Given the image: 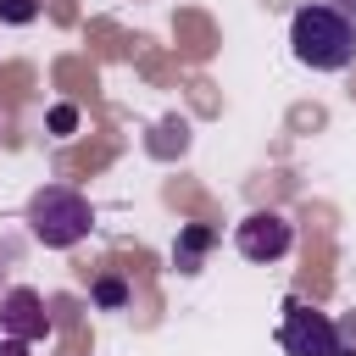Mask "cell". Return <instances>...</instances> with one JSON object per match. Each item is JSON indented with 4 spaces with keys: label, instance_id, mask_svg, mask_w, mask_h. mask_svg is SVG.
I'll use <instances>...</instances> for the list:
<instances>
[{
    "label": "cell",
    "instance_id": "30bf717a",
    "mask_svg": "<svg viewBox=\"0 0 356 356\" xmlns=\"http://www.w3.org/2000/svg\"><path fill=\"white\" fill-rule=\"evenodd\" d=\"M0 356H33V345H22V339H0Z\"/></svg>",
    "mask_w": 356,
    "mask_h": 356
},
{
    "label": "cell",
    "instance_id": "ba28073f",
    "mask_svg": "<svg viewBox=\"0 0 356 356\" xmlns=\"http://www.w3.org/2000/svg\"><path fill=\"white\" fill-rule=\"evenodd\" d=\"M33 17H39V0H0V22H17V28H22V22H33Z\"/></svg>",
    "mask_w": 356,
    "mask_h": 356
},
{
    "label": "cell",
    "instance_id": "9c48e42d",
    "mask_svg": "<svg viewBox=\"0 0 356 356\" xmlns=\"http://www.w3.org/2000/svg\"><path fill=\"white\" fill-rule=\"evenodd\" d=\"M78 128V106H50V134H72Z\"/></svg>",
    "mask_w": 356,
    "mask_h": 356
},
{
    "label": "cell",
    "instance_id": "277c9868",
    "mask_svg": "<svg viewBox=\"0 0 356 356\" xmlns=\"http://www.w3.org/2000/svg\"><path fill=\"white\" fill-rule=\"evenodd\" d=\"M234 245H239L245 261H284L289 245H295V222L284 211H250V217H239Z\"/></svg>",
    "mask_w": 356,
    "mask_h": 356
},
{
    "label": "cell",
    "instance_id": "8992f818",
    "mask_svg": "<svg viewBox=\"0 0 356 356\" xmlns=\"http://www.w3.org/2000/svg\"><path fill=\"white\" fill-rule=\"evenodd\" d=\"M211 245V228H184L178 234V245H172V261H178V273H200V250Z\"/></svg>",
    "mask_w": 356,
    "mask_h": 356
},
{
    "label": "cell",
    "instance_id": "5b68a950",
    "mask_svg": "<svg viewBox=\"0 0 356 356\" xmlns=\"http://www.w3.org/2000/svg\"><path fill=\"white\" fill-rule=\"evenodd\" d=\"M0 328H6V339H22V345H39V339L50 334V312H44V300H39V289H28V284H17V289H6V295H0Z\"/></svg>",
    "mask_w": 356,
    "mask_h": 356
},
{
    "label": "cell",
    "instance_id": "3957f363",
    "mask_svg": "<svg viewBox=\"0 0 356 356\" xmlns=\"http://www.w3.org/2000/svg\"><path fill=\"white\" fill-rule=\"evenodd\" d=\"M278 345H284V356H345V339H339L334 317L317 312V306H306V300H295V295L284 300Z\"/></svg>",
    "mask_w": 356,
    "mask_h": 356
},
{
    "label": "cell",
    "instance_id": "52a82bcc",
    "mask_svg": "<svg viewBox=\"0 0 356 356\" xmlns=\"http://www.w3.org/2000/svg\"><path fill=\"white\" fill-rule=\"evenodd\" d=\"M95 306H100V312H122V306H128V284H122L117 273H100V278H95Z\"/></svg>",
    "mask_w": 356,
    "mask_h": 356
},
{
    "label": "cell",
    "instance_id": "7a4b0ae2",
    "mask_svg": "<svg viewBox=\"0 0 356 356\" xmlns=\"http://www.w3.org/2000/svg\"><path fill=\"white\" fill-rule=\"evenodd\" d=\"M89 222H95L89 200H83L78 189H67V184H44V189H33V200H28V234H33L44 250L78 245V239L89 234Z\"/></svg>",
    "mask_w": 356,
    "mask_h": 356
},
{
    "label": "cell",
    "instance_id": "8fae6325",
    "mask_svg": "<svg viewBox=\"0 0 356 356\" xmlns=\"http://www.w3.org/2000/svg\"><path fill=\"white\" fill-rule=\"evenodd\" d=\"M334 11H339V17H350V22H356V0H334Z\"/></svg>",
    "mask_w": 356,
    "mask_h": 356
},
{
    "label": "cell",
    "instance_id": "6da1fadb",
    "mask_svg": "<svg viewBox=\"0 0 356 356\" xmlns=\"http://www.w3.org/2000/svg\"><path fill=\"white\" fill-rule=\"evenodd\" d=\"M289 50L312 72H345L356 61V22L334 6H300L289 17Z\"/></svg>",
    "mask_w": 356,
    "mask_h": 356
}]
</instances>
